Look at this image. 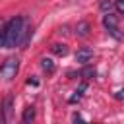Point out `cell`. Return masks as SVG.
Masks as SVG:
<instances>
[{
	"instance_id": "cell-3",
	"label": "cell",
	"mask_w": 124,
	"mask_h": 124,
	"mask_svg": "<svg viewBox=\"0 0 124 124\" xmlns=\"http://www.w3.org/2000/svg\"><path fill=\"white\" fill-rule=\"evenodd\" d=\"M103 25H105V29H107L114 39H122V35L118 33V17H116V16H112L110 12H107V14L103 16Z\"/></svg>"
},
{
	"instance_id": "cell-1",
	"label": "cell",
	"mask_w": 124,
	"mask_h": 124,
	"mask_svg": "<svg viewBox=\"0 0 124 124\" xmlns=\"http://www.w3.org/2000/svg\"><path fill=\"white\" fill-rule=\"evenodd\" d=\"M25 35H27V21H25V17L16 16L4 25L2 46L4 48H14V46L21 45V43H25Z\"/></svg>"
},
{
	"instance_id": "cell-7",
	"label": "cell",
	"mask_w": 124,
	"mask_h": 124,
	"mask_svg": "<svg viewBox=\"0 0 124 124\" xmlns=\"http://www.w3.org/2000/svg\"><path fill=\"white\" fill-rule=\"evenodd\" d=\"M21 120L23 122H33L35 120V108L33 107H25V110H23V114H21Z\"/></svg>"
},
{
	"instance_id": "cell-13",
	"label": "cell",
	"mask_w": 124,
	"mask_h": 124,
	"mask_svg": "<svg viewBox=\"0 0 124 124\" xmlns=\"http://www.w3.org/2000/svg\"><path fill=\"white\" fill-rule=\"evenodd\" d=\"M114 99H118V101H124V87H122V89H118V91L114 93Z\"/></svg>"
},
{
	"instance_id": "cell-16",
	"label": "cell",
	"mask_w": 124,
	"mask_h": 124,
	"mask_svg": "<svg viewBox=\"0 0 124 124\" xmlns=\"http://www.w3.org/2000/svg\"><path fill=\"white\" fill-rule=\"evenodd\" d=\"M72 120H74V122H78V120H81V116H79V114H74V116H72Z\"/></svg>"
},
{
	"instance_id": "cell-14",
	"label": "cell",
	"mask_w": 124,
	"mask_h": 124,
	"mask_svg": "<svg viewBox=\"0 0 124 124\" xmlns=\"http://www.w3.org/2000/svg\"><path fill=\"white\" fill-rule=\"evenodd\" d=\"M6 120H8V118H6V112H4V108L0 107V124H4Z\"/></svg>"
},
{
	"instance_id": "cell-9",
	"label": "cell",
	"mask_w": 124,
	"mask_h": 124,
	"mask_svg": "<svg viewBox=\"0 0 124 124\" xmlns=\"http://www.w3.org/2000/svg\"><path fill=\"white\" fill-rule=\"evenodd\" d=\"M2 108H4V112H6V118L10 120V118H12V97H8V99L4 101V107H2Z\"/></svg>"
},
{
	"instance_id": "cell-15",
	"label": "cell",
	"mask_w": 124,
	"mask_h": 124,
	"mask_svg": "<svg viewBox=\"0 0 124 124\" xmlns=\"http://www.w3.org/2000/svg\"><path fill=\"white\" fill-rule=\"evenodd\" d=\"M4 21H2V17H0V45H2V33H4Z\"/></svg>"
},
{
	"instance_id": "cell-11",
	"label": "cell",
	"mask_w": 124,
	"mask_h": 124,
	"mask_svg": "<svg viewBox=\"0 0 124 124\" xmlns=\"http://www.w3.org/2000/svg\"><path fill=\"white\" fill-rule=\"evenodd\" d=\"M114 10L124 16V0H114Z\"/></svg>"
},
{
	"instance_id": "cell-8",
	"label": "cell",
	"mask_w": 124,
	"mask_h": 124,
	"mask_svg": "<svg viewBox=\"0 0 124 124\" xmlns=\"http://www.w3.org/2000/svg\"><path fill=\"white\" fill-rule=\"evenodd\" d=\"M41 68H43L45 72L52 74V72H54V62H52L50 58H41Z\"/></svg>"
},
{
	"instance_id": "cell-4",
	"label": "cell",
	"mask_w": 124,
	"mask_h": 124,
	"mask_svg": "<svg viewBox=\"0 0 124 124\" xmlns=\"http://www.w3.org/2000/svg\"><path fill=\"white\" fill-rule=\"evenodd\" d=\"M93 60V50L91 48H87V46H83V48H79L78 52H76V62L78 64H89Z\"/></svg>"
},
{
	"instance_id": "cell-10",
	"label": "cell",
	"mask_w": 124,
	"mask_h": 124,
	"mask_svg": "<svg viewBox=\"0 0 124 124\" xmlns=\"http://www.w3.org/2000/svg\"><path fill=\"white\" fill-rule=\"evenodd\" d=\"M99 8H101L103 12H110V10L114 8V0H101Z\"/></svg>"
},
{
	"instance_id": "cell-6",
	"label": "cell",
	"mask_w": 124,
	"mask_h": 124,
	"mask_svg": "<svg viewBox=\"0 0 124 124\" xmlns=\"http://www.w3.org/2000/svg\"><path fill=\"white\" fill-rule=\"evenodd\" d=\"M50 50H52L54 54H58V56H66V54H68V46H66L64 43H54V45L50 46Z\"/></svg>"
},
{
	"instance_id": "cell-2",
	"label": "cell",
	"mask_w": 124,
	"mask_h": 124,
	"mask_svg": "<svg viewBox=\"0 0 124 124\" xmlns=\"http://www.w3.org/2000/svg\"><path fill=\"white\" fill-rule=\"evenodd\" d=\"M17 68H19V60L17 58H6L4 64L0 66V79L2 81H12L17 74Z\"/></svg>"
},
{
	"instance_id": "cell-5",
	"label": "cell",
	"mask_w": 124,
	"mask_h": 124,
	"mask_svg": "<svg viewBox=\"0 0 124 124\" xmlns=\"http://www.w3.org/2000/svg\"><path fill=\"white\" fill-rule=\"evenodd\" d=\"M76 35L78 37H87L89 35V23L87 21H79L76 25Z\"/></svg>"
},
{
	"instance_id": "cell-12",
	"label": "cell",
	"mask_w": 124,
	"mask_h": 124,
	"mask_svg": "<svg viewBox=\"0 0 124 124\" xmlns=\"http://www.w3.org/2000/svg\"><path fill=\"white\" fill-rule=\"evenodd\" d=\"M79 74H81V76H87V78H89V76H95V70H93V68H85V70H81Z\"/></svg>"
}]
</instances>
